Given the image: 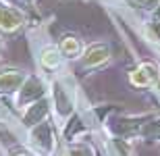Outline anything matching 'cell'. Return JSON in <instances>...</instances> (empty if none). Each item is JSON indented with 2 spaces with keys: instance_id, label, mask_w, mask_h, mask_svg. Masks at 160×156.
<instances>
[{
  "instance_id": "cell-5",
  "label": "cell",
  "mask_w": 160,
  "mask_h": 156,
  "mask_svg": "<svg viewBox=\"0 0 160 156\" xmlns=\"http://www.w3.org/2000/svg\"><path fill=\"white\" fill-rule=\"evenodd\" d=\"M112 52H110V46L104 42H96L89 44L88 48L83 50V54L79 56V63L85 71H94V69H100L110 60Z\"/></svg>"
},
{
  "instance_id": "cell-13",
  "label": "cell",
  "mask_w": 160,
  "mask_h": 156,
  "mask_svg": "<svg viewBox=\"0 0 160 156\" xmlns=\"http://www.w3.org/2000/svg\"><path fill=\"white\" fill-rule=\"evenodd\" d=\"M133 6L142 8V11H156L160 4V0H129Z\"/></svg>"
},
{
  "instance_id": "cell-12",
  "label": "cell",
  "mask_w": 160,
  "mask_h": 156,
  "mask_svg": "<svg viewBox=\"0 0 160 156\" xmlns=\"http://www.w3.org/2000/svg\"><path fill=\"white\" fill-rule=\"evenodd\" d=\"M62 156H94V150H92V146L88 144H71L67 146L65 152H62Z\"/></svg>"
},
{
  "instance_id": "cell-3",
  "label": "cell",
  "mask_w": 160,
  "mask_h": 156,
  "mask_svg": "<svg viewBox=\"0 0 160 156\" xmlns=\"http://www.w3.org/2000/svg\"><path fill=\"white\" fill-rule=\"evenodd\" d=\"M15 96H17L15 98L17 108L25 110L29 104L38 102V100H42V98H46L48 96V88H46V83H44L42 77H38V75H27L25 83L21 85V90H19Z\"/></svg>"
},
{
  "instance_id": "cell-19",
  "label": "cell",
  "mask_w": 160,
  "mask_h": 156,
  "mask_svg": "<svg viewBox=\"0 0 160 156\" xmlns=\"http://www.w3.org/2000/svg\"><path fill=\"white\" fill-rule=\"evenodd\" d=\"M21 2H27V0H21Z\"/></svg>"
},
{
  "instance_id": "cell-1",
  "label": "cell",
  "mask_w": 160,
  "mask_h": 156,
  "mask_svg": "<svg viewBox=\"0 0 160 156\" xmlns=\"http://www.w3.org/2000/svg\"><path fill=\"white\" fill-rule=\"evenodd\" d=\"M27 139H29V146L38 154H42V156H52L54 154L56 138H54L52 123L48 119H44L42 123H38V125H33V127H29Z\"/></svg>"
},
{
  "instance_id": "cell-4",
  "label": "cell",
  "mask_w": 160,
  "mask_h": 156,
  "mask_svg": "<svg viewBox=\"0 0 160 156\" xmlns=\"http://www.w3.org/2000/svg\"><path fill=\"white\" fill-rule=\"evenodd\" d=\"M25 25V13L17 4L0 2V36H12Z\"/></svg>"
},
{
  "instance_id": "cell-10",
  "label": "cell",
  "mask_w": 160,
  "mask_h": 156,
  "mask_svg": "<svg viewBox=\"0 0 160 156\" xmlns=\"http://www.w3.org/2000/svg\"><path fill=\"white\" fill-rule=\"evenodd\" d=\"M58 48H60V52H62L65 58H79L83 54V50H85L81 40H79L77 36H71V33H67V36L60 38Z\"/></svg>"
},
{
  "instance_id": "cell-16",
  "label": "cell",
  "mask_w": 160,
  "mask_h": 156,
  "mask_svg": "<svg viewBox=\"0 0 160 156\" xmlns=\"http://www.w3.org/2000/svg\"><path fill=\"white\" fill-rule=\"evenodd\" d=\"M154 13H156V17H160V4H158V8H156Z\"/></svg>"
},
{
  "instance_id": "cell-9",
  "label": "cell",
  "mask_w": 160,
  "mask_h": 156,
  "mask_svg": "<svg viewBox=\"0 0 160 156\" xmlns=\"http://www.w3.org/2000/svg\"><path fill=\"white\" fill-rule=\"evenodd\" d=\"M38 60H40L42 69H46V71H56V69L62 67L65 56H62V52H60L58 44H56V46H54V44H48V46H44V48L40 50Z\"/></svg>"
},
{
  "instance_id": "cell-14",
  "label": "cell",
  "mask_w": 160,
  "mask_h": 156,
  "mask_svg": "<svg viewBox=\"0 0 160 156\" xmlns=\"http://www.w3.org/2000/svg\"><path fill=\"white\" fill-rule=\"evenodd\" d=\"M148 36H150V40H156L160 44V21L148 23Z\"/></svg>"
},
{
  "instance_id": "cell-2",
  "label": "cell",
  "mask_w": 160,
  "mask_h": 156,
  "mask_svg": "<svg viewBox=\"0 0 160 156\" xmlns=\"http://www.w3.org/2000/svg\"><path fill=\"white\" fill-rule=\"evenodd\" d=\"M50 100H52V108L56 113V119L60 121V125H65L67 119H71V114L75 113V100H73V92L65 85V81L56 79L50 88Z\"/></svg>"
},
{
  "instance_id": "cell-7",
  "label": "cell",
  "mask_w": 160,
  "mask_h": 156,
  "mask_svg": "<svg viewBox=\"0 0 160 156\" xmlns=\"http://www.w3.org/2000/svg\"><path fill=\"white\" fill-rule=\"evenodd\" d=\"M50 108H52V100H50V96L42 98V100L29 104V106L23 110V114H21V123H23L27 129L33 127V125H38V123H42L44 119H48Z\"/></svg>"
},
{
  "instance_id": "cell-15",
  "label": "cell",
  "mask_w": 160,
  "mask_h": 156,
  "mask_svg": "<svg viewBox=\"0 0 160 156\" xmlns=\"http://www.w3.org/2000/svg\"><path fill=\"white\" fill-rule=\"evenodd\" d=\"M152 88H154V92H156V94H160V75H158V79H156V83L152 85Z\"/></svg>"
},
{
  "instance_id": "cell-11",
  "label": "cell",
  "mask_w": 160,
  "mask_h": 156,
  "mask_svg": "<svg viewBox=\"0 0 160 156\" xmlns=\"http://www.w3.org/2000/svg\"><path fill=\"white\" fill-rule=\"evenodd\" d=\"M139 135L148 139H160V119H152L148 123H143L139 129Z\"/></svg>"
},
{
  "instance_id": "cell-17",
  "label": "cell",
  "mask_w": 160,
  "mask_h": 156,
  "mask_svg": "<svg viewBox=\"0 0 160 156\" xmlns=\"http://www.w3.org/2000/svg\"><path fill=\"white\" fill-rule=\"evenodd\" d=\"M4 2H11V4H17L19 0H4Z\"/></svg>"
},
{
  "instance_id": "cell-6",
  "label": "cell",
  "mask_w": 160,
  "mask_h": 156,
  "mask_svg": "<svg viewBox=\"0 0 160 156\" xmlns=\"http://www.w3.org/2000/svg\"><path fill=\"white\" fill-rule=\"evenodd\" d=\"M27 73L23 69H0V96H12L25 83Z\"/></svg>"
},
{
  "instance_id": "cell-8",
  "label": "cell",
  "mask_w": 160,
  "mask_h": 156,
  "mask_svg": "<svg viewBox=\"0 0 160 156\" xmlns=\"http://www.w3.org/2000/svg\"><path fill=\"white\" fill-rule=\"evenodd\" d=\"M160 75V67L156 63H142L137 65L129 75V81L131 85L135 88H148V85H154L156 79Z\"/></svg>"
},
{
  "instance_id": "cell-18",
  "label": "cell",
  "mask_w": 160,
  "mask_h": 156,
  "mask_svg": "<svg viewBox=\"0 0 160 156\" xmlns=\"http://www.w3.org/2000/svg\"><path fill=\"white\" fill-rule=\"evenodd\" d=\"M0 52H2V40H0Z\"/></svg>"
},
{
  "instance_id": "cell-20",
  "label": "cell",
  "mask_w": 160,
  "mask_h": 156,
  "mask_svg": "<svg viewBox=\"0 0 160 156\" xmlns=\"http://www.w3.org/2000/svg\"><path fill=\"white\" fill-rule=\"evenodd\" d=\"M125 2H129V0H125Z\"/></svg>"
}]
</instances>
